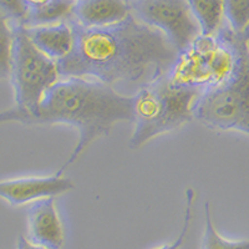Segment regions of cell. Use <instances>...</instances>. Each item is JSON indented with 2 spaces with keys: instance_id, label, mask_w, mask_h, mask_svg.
I'll list each match as a JSON object with an SVG mask.
<instances>
[{
  "instance_id": "1",
  "label": "cell",
  "mask_w": 249,
  "mask_h": 249,
  "mask_svg": "<svg viewBox=\"0 0 249 249\" xmlns=\"http://www.w3.org/2000/svg\"><path fill=\"white\" fill-rule=\"evenodd\" d=\"M75 45L59 61L61 79L85 77L113 88L147 85L170 72L178 51L168 37L132 14L105 28H84L71 20ZM140 86V88H141Z\"/></svg>"
},
{
  "instance_id": "17",
  "label": "cell",
  "mask_w": 249,
  "mask_h": 249,
  "mask_svg": "<svg viewBox=\"0 0 249 249\" xmlns=\"http://www.w3.org/2000/svg\"><path fill=\"white\" fill-rule=\"evenodd\" d=\"M184 199H186V207H184L183 223H182V228L178 237L176 238V241L172 242V243L164 244V246L155 249H181L182 246L184 244L187 234H188V230H190V226L193 221V211H195V203L197 201V192L193 188H187Z\"/></svg>"
},
{
  "instance_id": "20",
  "label": "cell",
  "mask_w": 249,
  "mask_h": 249,
  "mask_svg": "<svg viewBox=\"0 0 249 249\" xmlns=\"http://www.w3.org/2000/svg\"><path fill=\"white\" fill-rule=\"evenodd\" d=\"M24 3H25V5L28 6L29 10L30 9H36V8H40V6L45 5L46 3H49L50 0H23Z\"/></svg>"
},
{
  "instance_id": "16",
  "label": "cell",
  "mask_w": 249,
  "mask_h": 249,
  "mask_svg": "<svg viewBox=\"0 0 249 249\" xmlns=\"http://www.w3.org/2000/svg\"><path fill=\"white\" fill-rule=\"evenodd\" d=\"M228 26L234 33L249 30V0H224Z\"/></svg>"
},
{
  "instance_id": "14",
  "label": "cell",
  "mask_w": 249,
  "mask_h": 249,
  "mask_svg": "<svg viewBox=\"0 0 249 249\" xmlns=\"http://www.w3.org/2000/svg\"><path fill=\"white\" fill-rule=\"evenodd\" d=\"M204 226L202 249H249V241H230L222 237L213 224L210 202L204 203Z\"/></svg>"
},
{
  "instance_id": "6",
  "label": "cell",
  "mask_w": 249,
  "mask_h": 249,
  "mask_svg": "<svg viewBox=\"0 0 249 249\" xmlns=\"http://www.w3.org/2000/svg\"><path fill=\"white\" fill-rule=\"evenodd\" d=\"M13 28L14 45L10 82L15 107L29 111L36 107L46 91L61 79L59 64L35 46L25 26Z\"/></svg>"
},
{
  "instance_id": "4",
  "label": "cell",
  "mask_w": 249,
  "mask_h": 249,
  "mask_svg": "<svg viewBox=\"0 0 249 249\" xmlns=\"http://www.w3.org/2000/svg\"><path fill=\"white\" fill-rule=\"evenodd\" d=\"M230 34L237 49L234 72L226 84L199 95L193 115L211 130L249 136V30L234 33L230 28Z\"/></svg>"
},
{
  "instance_id": "9",
  "label": "cell",
  "mask_w": 249,
  "mask_h": 249,
  "mask_svg": "<svg viewBox=\"0 0 249 249\" xmlns=\"http://www.w3.org/2000/svg\"><path fill=\"white\" fill-rule=\"evenodd\" d=\"M28 239L45 249H61L65 228L55 198L31 203L28 210Z\"/></svg>"
},
{
  "instance_id": "3",
  "label": "cell",
  "mask_w": 249,
  "mask_h": 249,
  "mask_svg": "<svg viewBox=\"0 0 249 249\" xmlns=\"http://www.w3.org/2000/svg\"><path fill=\"white\" fill-rule=\"evenodd\" d=\"M202 92L175 85L168 76L143 85L132 96L131 150H139L151 140L179 130L195 119L196 102Z\"/></svg>"
},
{
  "instance_id": "12",
  "label": "cell",
  "mask_w": 249,
  "mask_h": 249,
  "mask_svg": "<svg viewBox=\"0 0 249 249\" xmlns=\"http://www.w3.org/2000/svg\"><path fill=\"white\" fill-rule=\"evenodd\" d=\"M76 0H50L45 5L29 10L25 28L54 25L74 19Z\"/></svg>"
},
{
  "instance_id": "19",
  "label": "cell",
  "mask_w": 249,
  "mask_h": 249,
  "mask_svg": "<svg viewBox=\"0 0 249 249\" xmlns=\"http://www.w3.org/2000/svg\"><path fill=\"white\" fill-rule=\"evenodd\" d=\"M17 249H45L43 247L36 246V244L31 243L28 238L24 237V235H20L18 238V243H17Z\"/></svg>"
},
{
  "instance_id": "7",
  "label": "cell",
  "mask_w": 249,
  "mask_h": 249,
  "mask_svg": "<svg viewBox=\"0 0 249 249\" xmlns=\"http://www.w3.org/2000/svg\"><path fill=\"white\" fill-rule=\"evenodd\" d=\"M133 15L159 29L181 51L201 35L188 0H128Z\"/></svg>"
},
{
  "instance_id": "10",
  "label": "cell",
  "mask_w": 249,
  "mask_h": 249,
  "mask_svg": "<svg viewBox=\"0 0 249 249\" xmlns=\"http://www.w3.org/2000/svg\"><path fill=\"white\" fill-rule=\"evenodd\" d=\"M131 14L128 0H79L74 20L84 28H105L122 23Z\"/></svg>"
},
{
  "instance_id": "11",
  "label": "cell",
  "mask_w": 249,
  "mask_h": 249,
  "mask_svg": "<svg viewBox=\"0 0 249 249\" xmlns=\"http://www.w3.org/2000/svg\"><path fill=\"white\" fill-rule=\"evenodd\" d=\"M26 31L35 46L57 62L66 59L74 49L75 33L71 21L26 28Z\"/></svg>"
},
{
  "instance_id": "2",
  "label": "cell",
  "mask_w": 249,
  "mask_h": 249,
  "mask_svg": "<svg viewBox=\"0 0 249 249\" xmlns=\"http://www.w3.org/2000/svg\"><path fill=\"white\" fill-rule=\"evenodd\" d=\"M132 122V96L85 77H65L51 86L33 110L14 107L0 112V124H65L77 131V142L56 173L74 164L95 141L107 136L119 122Z\"/></svg>"
},
{
  "instance_id": "8",
  "label": "cell",
  "mask_w": 249,
  "mask_h": 249,
  "mask_svg": "<svg viewBox=\"0 0 249 249\" xmlns=\"http://www.w3.org/2000/svg\"><path fill=\"white\" fill-rule=\"evenodd\" d=\"M75 184L59 173L41 177H18L0 181V198L13 207L55 198L74 190Z\"/></svg>"
},
{
  "instance_id": "18",
  "label": "cell",
  "mask_w": 249,
  "mask_h": 249,
  "mask_svg": "<svg viewBox=\"0 0 249 249\" xmlns=\"http://www.w3.org/2000/svg\"><path fill=\"white\" fill-rule=\"evenodd\" d=\"M0 13L5 15L9 21L24 26L28 19L29 8L23 0H0Z\"/></svg>"
},
{
  "instance_id": "5",
  "label": "cell",
  "mask_w": 249,
  "mask_h": 249,
  "mask_svg": "<svg viewBox=\"0 0 249 249\" xmlns=\"http://www.w3.org/2000/svg\"><path fill=\"white\" fill-rule=\"evenodd\" d=\"M235 65L237 49L227 24L217 35H199L179 51L167 76L175 85L206 92L226 84Z\"/></svg>"
},
{
  "instance_id": "15",
  "label": "cell",
  "mask_w": 249,
  "mask_h": 249,
  "mask_svg": "<svg viewBox=\"0 0 249 249\" xmlns=\"http://www.w3.org/2000/svg\"><path fill=\"white\" fill-rule=\"evenodd\" d=\"M14 45V28L9 25V19L0 13V81L10 79Z\"/></svg>"
},
{
  "instance_id": "21",
  "label": "cell",
  "mask_w": 249,
  "mask_h": 249,
  "mask_svg": "<svg viewBox=\"0 0 249 249\" xmlns=\"http://www.w3.org/2000/svg\"><path fill=\"white\" fill-rule=\"evenodd\" d=\"M76 1H79V0H76Z\"/></svg>"
},
{
  "instance_id": "13",
  "label": "cell",
  "mask_w": 249,
  "mask_h": 249,
  "mask_svg": "<svg viewBox=\"0 0 249 249\" xmlns=\"http://www.w3.org/2000/svg\"><path fill=\"white\" fill-rule=\"evenodd\" d=\"M188 3L201 28V35L212 36L222 30L226 20L224 0H188Z\"/></svg>"
}]
</instances>
